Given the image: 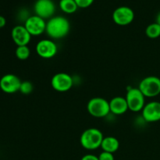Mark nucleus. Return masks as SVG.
<instances>
[{"mask_svg":"<svg viewBox=\"0 0 160 160\" xmlns=\"http://www.w3.org/2000/svg\"><path fill=\"white\" fill-rule=\"evenodd\" d=\"M51 85L56 92H65L73 87V79L68 73H58L52 78Z\"/></svg>","mask_w":160,"mask_h":160,"instance_id":"7","label":"nucleus"},{"mask_svg":"<svg viewBox=\"0 0 160 160\" xmlns=\"http://www.w3.org/2000/svg\"><path fill=\"white\" fill-rule=\"evenodd\" d=\"M34 10L35 15L41 18L50 19L56 12V6L52 0H37L34 3Z\"/></svg>","mask_w":160,"mask_h":160,"instance_id":"11","label":"nucleus"},{"mask_svg":"<svg viewBox=\"0 0 160 160\" xmlns=\"http://www.w3.org/2000/svg\"><path fill=\"white\" fill-rule=\"evenodd\" d=\"M145 34L151 39H156L160 37V26L157 23H152L145 29Z\"/></svg>","mask_w":160,"mask_h":160,"instance_id":"17","label":"nucleus"},{"mask_svg":"<svg viewBox=\"0 0 160 160\" xmlns=\"http://www.w3.org/2000/svg\"><path fill=\"white\" fill-rule=\"evenodd\" d=\"M24 27L31 36H38L46 30V22L37 15L30 16L24 21Z\"/></svg>","mask_w":160,"mask_h":160,"instance_id":"10","label":"nucleus"},{"mask_svg":"<svg viewBox=\"0 0 160 160\" xmlns=\"http://www.w3.org/2000/svg\"><path fill=\"white\" fill-rule=\"evenodd\" d=\"M22 81L12 73L3 75L0 79V89L6 94H14L20 91Z\"/></svg>","mask_w":160,"mask_h":160,"instance_id":"8","label":"nucleus"},{"mask_svg":"<svg viewBox=\"0 0 160 160\" xmlns=\"http://www.w3.org/2000/svg\"><path fill=\"white\" fill-rule=\"evenodd\" d=\"M156 23H157L160 26V12L159 13L157 14V16H156Z\"/></svg>","mask_w":160,"mask_h":160,"instance_id":"24","label":"nucleus"},{"mask_svg":"<svg viewBox=\"0 0 160 160\" xmlns=\"http://www.w3.org/2000/svg\"><path fill=\"white\" fill-rule=\"evenodd\" d=\"M70 24L66 17L61 16L53 17L46 23L45 32L52 39H61L69 34Z\"/></svg>","mask_w":160,"mask_h":160,"instance_id":"1","label":"nucleus"},{"mask_svg":"<svg viewBox=\"0 0 160 160\" xmlns=\"http://www.w3.org/2000/svg\"><path fill=\"white\" fill-rule=\"evenodd\" d=\"M100 148L102 149V151L113 154L120 148V142L117 138L112 136L104 137Z\"/></svg>","mask_w":160,"mask_h":160,"instance_id":"15","label":"nucleus"},{"mask_svg":"<svg viewBox=\"0 0 160 160\" xmlns=\"http://www.w3.org/2000/svg\"><path fill=\"white\" fill-rule=\"evenodd\" d=\"M110 112L114 115H123L128 110V102L126 98L122 96H117L109 101Z\"/></svg>","mask_w":160,"mask_h":160,"instance_id":"14","label":"nucleus"},{"mask_svg":"<svg viewBox=\"0 0 160 160\" xmlns=\"http://www.w3.org/2000/svg\"><path fill=\"white\" fill-rule=\"evenodd\" d=\"M33 88H33V84L31 82L28 81H22L19 92H20L23 95H29V94L32 92Z\"/></svg>","mask_w":160,"mask_h":160,"instance_id":"19","label":"nucleus"},{"mask_svg":"<svg viewBox=\"0 0 160 160\" xmlns=\"http://www.w3.org/2000/svg\"><path fill=\"white\" fill-rule=\"evenodd\" d=\"M59 6L61 10L67 14L73 13L78 9L75 0H60Z\"/></svg>","mask_w":160,"mask_h":160,"instance_id":"16","label":"nucleus"},{"mask_svg":"<svg viewBox=\"0 0 160 160\" xmlns=\"http://www.w3.org/2000/svg\"><path fill=\"white\" fill-rule=\"evenodd\" d=\"M94 1L95 0H75L78 8H82V9H85L92 6Z\"/></svg>","mask_w":160,"mask_h":160,"instance_id":"20","label":"nucleus"},{"mask_svg":"<svg viewBox=\"0 0 160 160\" xmlns=\"http://www.w3.org/2000/svg\"><path fill=\"white\" fill-rule=\"evenodd\" d=\"M134 19V12L128 6H120L112 12V20L119 26H127L131 24Z\"/></svg>","mask_w":160,"mask_h":160,"instance_id":"6","label":"nucleus"},{"mask_svg":"<svg viewBox=\"0 0 160 160\" xmlns=\"http://www.w3.org/2000/svg\"><path fill=\"white\" fill-rule=\"evenodd\" d=\"M129 110L134 112H140L145 105V97L138 88H131L125 97Z\"/></svg>","mask_w":160,"mask_h":160,"instance_id":"5","label":"nucleus"},{"mask_svg":"<svg viewBox=\"0 0 160 160\" xmlns=\"http://www.w3.org/2000/svg\"><path fill=\"white\" fill-rule=\"evenodd\" d=\"M11 37L17 46L28 45L31 40V35L24 25H17L11 31Z\"/></svg>","mask_w":160,"mask_h":160,"instance_id":"13","label":"nucleus"},{"mask_svg":"<svg viewBox=\"0 0 160 160\" xmlns=\"http://www.w3.org/2000/svg\"><path fill=\"white\" fill-rule=\"evenodd\" d=\"M81 160H99L98 157L93 154H86L81 158Z\"/></svg>","mask_w":160,"mask_h":160,"instance_id":"22","label":"nucleus"},{"mask_svg":"<svg viewBox=\"0 0 160 160\" xmlns=\"http://www.w3.org/2000/svg\"><path fill=\"white\" fill-rule=\"evenodd\" d=\"M142 117L145 122L154 123L160 120V102L152 101L145 105L142 110Z\"/></svg>","mask_w":160,"mask_h":160,"instance_id":"12","label":"nucleus"},{"mask_svg":"<svg viewBox=\"0 0 160 160\" xmlns=\"http://www.w3.org/2000/svg\"><path fill=\"white\" fill-rule=\"evenodd\" d=\"M36 52L43 59H52L57 54L56 44L51 39H42L36 45Z\"/></svg>","mask_w":160,"mask_h":160,"instance_id":"9","label":"nucleus"},{"mask_svg":"<svg viewBox=\"0 0 160 160\" xmlns=\"http://www.w3.org/2000/svg\"><path fill=\"white\" fill-rule=\"evenodd\" d=\"M88 112L95 118H103L110 113L109 102L101 97L91 98L87 105Z\"/></svg>","mask_w":160,"mask_h":160,"instance_id":"3","label":"nucleus"},{"mask_svg":"<svg viewBox=\"0 0 160 160\" xmlns=\"http://www.w3.org/2000/svg\"><path fill=\"white\" fill-rule=\"evenodd\" d=\"M139 90L145 98H154L160 94V78L156 76H148L141 81Z\"/></svg>","mask_w":160,"mask_h":160,"instance_id":"4","label":"nucleus"},{"mask_svg":"<svg viewBox=\"0 0 160 160\" xmlns=\"http://www.w3.org/2000/svg\"><path fill=\"white\" fill-rule=\"evenodd\" d=\"M6 20L3 16L0 15V28H2L6 26Z\"/></svg>","mask_w":160,"mask_h":160,"instance_id":"23","label":"nucleus"},{"mask_svg":"<svg viewBox=\"0 0 160 160\" xmlns=\"http://www.w3.org/2000/svg\"><path fill=\"white\" fill-rule=\"evenodd\" d=\"M15 56L20 60H26L31 56V50L28 45L17 46L15 50Z\"/></svg>","mask_w":160,"mask_h":160,"instance_id":"18","label":"nucleus"},{"mask_svg":"<svg viewBox=\"0 0 160 160\" xmlns=\"http://www.w3.org/2000/svg\"><path fill=\"white\" fill-rule=\"evenodd\" d=\"M99 160H115L114 156L112 153L102 151L98 156Z\"/></svg>","mask_w":160,"mask_h":160,"instance_id":"21","label":"nucleus"},{"mask_svg":"<svg viewBox=\"0 0 160 160\" xmlns=\"http://www.w3.org/2000/svg\"><path fill=\"white\" fill-rule=\"evenodd\" d=\"M104 136L102 132L97 128H88L81 134L80 143L84 149L93 151L101 147Z\"/></svg>","mask_w":160,"mask_h":160,"instance_id":"2","label":"nucleus"}]
</instances>
